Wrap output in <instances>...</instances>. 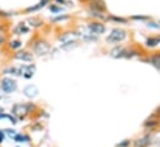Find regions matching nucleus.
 <instances>
[{
	"mask_svg": "<svg viewBox=\"0 0 160 147\" xmlns=\"http://www.w3.org/2000/svg\"><path fill=\"white\" fill-rule=\"evenodd\" d=\"M73 36H74V34L68 32V34H64V35H62V36H59V40L62 41V43H69V41L73 39Z\"/></svg>",
	"mask_w": 160,
	"mask_h": 147,
	"instance_id": "nucleus-12",
	"label": "nucleus"
},
{
	"mask_svg": "<svg viewBox=\"0 0 160 147\" xmlns=\"http://www.w3.org/2000/svg\"><path fill=\"white\" fill-rule=\"evenodd\" d=\"M64 19H66V16H58V17H55V19H54V21H59V20H64Z\"/></svg>",
	"mask_w": 160,
	"mask_h": 147,
	"instance_id": "nucleus-23",
	"label": "nucleus"
},
{
	"mask_svg": "<svg viewBox=\"0 0 160 147\" xmlns=\"http://www.w3.org/2000/svg\"><path fill=\"white\" fill-rule=\"evenodd\" d=\"M2 89L5 91V92L10 94V92H13V91H15L16 82L13 79H10V77H4L2 80Z\"/></svg>",
	"mask_w": 160,
	"mask_h": 147,
	"instance_id": "nucleus-4",
	"label": "nucleus"
},
{
	"mask_svg": "<svg viewBox=\"0 0 160 147\" xmlns=\"http://www.w3.org/2000/svg\"><path fill=\"white\" fill-rule=\"evenodd\" d=\"M24 94H25L26 96H29V97H34V96H36V94H38V89H36V86H34V85H29V86H26V87L24 89Z\"/></svg>",
	"mask_w": 160,
	"mask_h": 147,
	"instance_id": "nucleus-9",
	"label": "nucleus"
},
{
	"mask_svg": "<svg viewBox=\"0 0 160 147\" xmlns=\"http://www.w3.org/2000/svg\"><path fill=\"white\" fill-rule=\"evenodd\" d=\"M28 23H29V25H31V26H39L40 24H42L38 19H34V17H30Z\"/></svg>",
	"mask_w": 160,
	"mask_h": 147,
	"instance_id": "nucleus-15",
	"label": "nucleus"
},
{
	"mask_svg": "<svg viewBox=\"0 0 160 147\" xmlns=\"http://www.w3.org/2000/svg\"><path fill=\"white\" fill-rule=\"evenodd\" d=\"M149 61H150L155 67L160 69V54H155V55H153V56H150Z\"/></svg>",
	"mask_w": 160,
	"mask_h": 147,
	"instance_id": "nucleus-11",
	"label": "nucleus"
},
{
	"mask_svg": "<svg viewBox=\"0 0 160 147\" xmlns=\"http://www.w3.org/2000/svg\"><path fill=\"white\" fill-rule=\"evenodd\" d=\"M20 70H22V75H24L26 79H30L34 75L35 67L33 65L31 66H22V67H20Z\"/></svg>",
	"mask_w": 160,
	"mask_h": 147,
	"instance_id": "nucleus-8",
	"label": "nucleus"
},
{
	"mask_svg": "<svg viewBox=\"0 0 160 147\" xmlns=\"http://www.w3.org/2000/svg\"><path fill=\"white\" fill-rule=\"evenodd\" d=\"M128 143H129V141H124V142H122V143H119L118 147H126Z\"/></svg>",
	"mask_w": 160,
	"mask_h": 147,
	"instance_id": "nucleus-22",
	"label": "nucleus"
},
{
	"mask_svg": "<svg viewBox=\"0 0 160 147\" xmlns=\"http://www.w3.org/2000/svg\"><path fill=\"white\" fill-rule=\"evenodd\" d=\"M35 108L33 105H25V104H16L13 106V114L15 116H25L28 112H29V110H33Z\"/></svg>",
	"mask_w": 160,
	"mask_h": 147,
	"instance_id": "nucleus-2",
	"label": "nucleus"
},
{
	"mask_svg": "<svg viewBox=\"0 0 160 147\" xmlns=\"http://www.w3.org/2000/svg\"><path fill=\"white\" fill-rule=\"evenodd\" d=\"M2 41H3V39H2V38H0V43H2Z\"/></svg>",
	"mask_w": 160,
	"mask_h": 147,
	"instance_id": "nucleus-27",
	"label": "nucleus"
},
{
	"mask_svg": "<svg viewBox=\"0 0 160 147\" xmlns=\"http://www.w3.org/2000/svg\"><path fill=\"white\" fill-rule=\"evenodd\" d=\"M156 123H158V121H154V120H148V121L145 122V126H146V127H154V126H156Z\"/></svg>",
	"mask_w": 160,
	"mask_h": 147,
	"instance_id": "nucleus-18",
	"label": "nucleus"
},
{
	"mask_svg": "<svg viewBox=\"0 0 160 147\" xmlns=\"http://www.w3.org/2000/svg\"><path fill=\"white\" fill-rule=\"evenodd\" d=\"M15 140H16V141H28V137L18 135V136H15Z\"/></svg>",
	"mask_w": 160,
	"mask_h": 147,
	"instance_id": "nucleus-19",
	"label": "nucleus"
},
{
	"mask_svg": "<svg viewBox=\"0 0 160 147\" xmlns=\"http://www.w3.org/2000/svg\"><path fill=\"white\" fill-rule=\"evenodd\" d=\"M134 19H140V20H145L146 16H134Z\"/></svg>",
	"mask_w": 160,
	"mask_h": 147,
	"instance_id": "nucleus-24",
	"label": "nucleus"
},
{
	"mask_svg": "<svg viewBox=\"0 0 160 147\" xmlns=\"http://www.w3.org/2000/svg\"><path fill=\"white\" fill-rule=\"evenodd\" d=\"M74 46H76V41H69V43H65L62 47H63V49H70V47H74Z\"/></svg>",
	"mask_w": 160,
	"mask_h": 147,
	"instance_id": "nucleus-16",
	"label": "nucleus"
},
{
	"mask_svg": "<svg viewBox=\"0 0 160 147\" xmlns=\"http://www.w3.org/2000/svg\"><path fill=\"white\" fill-rule=\"evenodd\" d=\"M124 51L125 49H120V47H116L114 50H111L110 55L113 58H124Z\"/></svg>",
	"mask_w": 160,
	"mask_h": 147,
	"instance_id": "nucleus-10",
	"label": "nucleus"
},
{
	"mask_svg": "<svg viewBox=\"0 0 160 147\" xmlns=\"http://www.w3.org/2000/svg\"><path fill=\"white\" fill-rule=\"evenodd\" d=\"M26 31H28V28H25L23 24H22V25H19V26L14 30L15 34H22V32H26Z\"/></svg>",
	"mask_w": 160,
	"mask_h": 147,
	"instance_id": "nucleus-14",
	"label": "nucleus"
},
{
	"mask_svg": "<svg viewBox=\"0 0 160 147\" xmlns=\"http://www.w3.org/2000/svg\"><path fill=\"white\" fill-rule=\"evenodd\" d=\"M3 138H4V134H3L2 131H0V142L3 141Z\"/></svg>",
	"mask_w": 160,
	"mask_h": 147,
	"instance_id": "nucleus-26",
	"label": "nucleus"
},
{
	"mask_svg": "<svg viewBox=\"0 0 160 147\" xmlns=\"http://www.w3.org/2000/svg\"><path fill=\"white\" fill-rule=\"evenodd\" d=\"M5 132H8L9 135H14V134H15V131H14V130H5Z\"/></svg>",
	"mask_w": 160,
	"mask_h": 147,
	"instance_id": "nucleus-25",
	"label": "nucleus"
},
{
	"mask_svg": "<svg viewBox=\"0 0 160 147\" xmlns=\"http://www.w3.org/2000/svg\"><path fill=\"white\" fill-rule=\"evenodd\" d=\"M9 46H10L11 49H19L20 46H22V43H20V41H11V43L9 44Z\"/></svg>",
	"mask_w": 160,
	"mask_h": 147,
	"instance_id": "nucleus-17",
	"label": "nucleus"
},
{
	"mask_svg": "<svg viewBox=\"0 0 160 147\" xmlns=\"http://www.w3.org/2000/svg\"><path fill=\"white\" fill-rule=\"evenodd\" d=\"M113 19H114L115 21H120V23H126V20H125V19H122V17H113Z\"/></svg>",
	"mask_w": 160,
	"mask_h": 147,
	"instance_id": "nucleus-21",
	"label": "nucleus"
},
{
	"mask_svg": "<svg viewBox=\"0 0 160 147\" xmlns=\"http://www.w3.org/2000/svg\"><path fill=\"white\" fill-rule=\"evenodd\" d=\"M150 145V137L149 136H143L138 138L135 142H134V146L135 147H148Z\"/></svg>",
	"mask_w": 160,
	"mask_h": 147,
	"instance_id": "nucleus-7",
	"label": "nucleus"
},
{
	"mask_svg": "<svg viewBox=\"0 0 160 147\" xmlns=\"http://www.w3.org/2000/svg\"><path fill=\"white\" fill-rule=\"evenodd\" d=\"M126 38V32L124 30H120V29H114L111 31V34L106 38L108 43H119V41H123Z\"/></svg>",
	"mask_w": 160,
	"mask_h": 147,
	"instance_id": "nucleus-1",
	"label": "nucleus"
},
{
	"mask_svg": "<svg viewBox=\"0 0 160 147\" xmlns=\"http://www.w3.org/2000/svg\"><path fill=\"white\" fill-rule=\"evenodd\" d=\"M159 43H160V38H150V39H148V40H146V45H148V46H150V47L156 46Z\"/></svg>",
	"mask_w": 160,
	"mask_h": 147,
	"instance_id": "nucleus-13",
	"label": "nucleus"
},
{
	"mask_svg": "<svg viewBox=\"0 0 160 147\" xmlns=\"http://www.w3.org/2000/svg\"><path fill=\"white\" fill-rule=\"evenodd\" d=\"M88 29L94 34H103L105 31V26L102 23H90L88 25Z\"/></svg>",
	"mask_w": 160,
	"mask_h": 147,
	"instance_id": "nucleus-5",
	"label": "nucleus"
},
{
	"mask_svg": "<svg viewBox=\"0 0 160 147\" xmlns=\"http://www.w3.org/2000/svg\"><path fill=\"white\" fill-rule=\"evenodd\" d=\"M15 59L20 61H31L33 60V55L29 54L28 51H19L15 54Z\"/></svg>",
	"mask_w": 160,
	"mask_h": 147,
	"instance_id": "nucleus-6",
	"label": "nucleus"
},
{
	"mask_svg": "<svg viewBox=\"0 0 160 147\" xmlns=\"http://www.w3.org/2000/svg\"><path fill=\"white\" fill-rule=\"evenodd\" d=\"M34 51L36 55H39V56H44V55H46L49 51H50V45L45 41H39L35 47H34Z\"/></svg>",
	"mask_w": 160,
	"mask_h": 147,
	"instance_id": "nucleus-3",
	"label": "nucleus"
},
{
	"mask_svg": "<svg viewBox=\"0 0 160 147\" xmlns=\"http://www.w3.org/2000/svg\"><path fill=\"white\" fill-rule=\"evenodd\" d=\"M148 26H149V28H155V29H159V28H160V25H156L155 23H149Z\"/></svg>",
	"mask_w": 160,
	"mask_h": 147,
	"instance_id": "nucleus-20",
	"label": "nucleus"
},
{
	"mask_svg": "<svg viewBox=\"0 0 160 147\" xmlns=\"http://www.w3.org/2000/svg\"><path fill=\"white\" fill-rule=\"evenodd\" d=\"M0 114H2V107H0Z\"/></svg>",
	"mask_w": 160,
	"mask_h": 147,
	"instance_id": "nucleus-28",
	"label": "nucleus"
}]
</instances>
